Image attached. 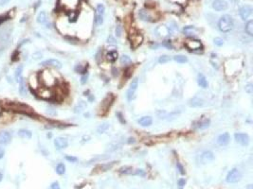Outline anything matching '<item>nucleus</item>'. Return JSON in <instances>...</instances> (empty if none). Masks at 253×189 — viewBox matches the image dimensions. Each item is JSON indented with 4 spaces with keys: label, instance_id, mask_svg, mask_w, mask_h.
<instances>
[{
    "label": "nucleus",
    "instance_id": "nucleus-49",
    "mask_svg": "<svg viewBox=\"0 0 253 189\" xmlns=\"http://www.w3.org/2000/svg\"><path fill=\"white\" fill-rule=\"evenodd\" d=\"M51 189H60V185L58 182H54L53 184H51Z\"/></svg>",
    "mask_w": 253,
    "mask_h": 189
},
{
    "label": "nucleus",
    "instance_id": "nucleus-21",
    "mask_svg": "<svg viewBox=\"0 0 253 189\" xmlns=\"http://www.w3.org/2000/svg\"><path fill=\"white\" fill-rule=\"evenodd\" d=\"M113 100H114V98L112 95H108L105 98H104L103 101L101 102V107L103 108V111H107V109L110 107L111 103H112Z\"/></svg>",
    "mask_w": 253,
    "mask_h": 189
},
{
    "label": "nucleus",
    "instance_id": "nucleus-12",
    "mask_svg": "<svg viewBox=\"0 0 253 189\" xmlns=\"http://www.w3.org/2000/svg\"><path fill=\"white\" fill-rule=\"evenodd\" d=\"M54 146L57 150H64L68 146V142L64 137H56L54 139Z\"/></svg>",
    "mask_w": 253,
    "mask_h": 189
},
{
    "label": "nucleus",
    "instance_id": "nucleus-18",
    "mask_svg": "<svg viewBox=\"0 0 253 189\" xmlns=\"http://www.w3.org/2000/svg\"><path fill=\"white\" fill-rule=\"evenodd\" d=\"M182 31L188 37H194L197 33V29L193 26H187L184 27Z\"/></svg>",
    "mask_w": 253,
    "mask_h": 189
},
{
    "label": "nucleus",
    "instance_id": "nucleus-19",
    "mask_svg": "<svg viewBox=\"0 0 253 189\" xmlns=\"http://www.w3.org/2000/svg\"><path fill=\"white\" fill-rule=\"evenodd\" d=\"M138 123L142 127H149L153 124V118L151 116H142L138 120Z\"/></svg>",
    "mask_w": 253,
    "mask_h": 189
},
{
    "label": "nucleus",
    "instance_id": "nucleus-54",
    "mask_svg": "<svg viewBox=\"0 0 253 189\" xmlns=\"http://www.w3.org/2000/svg\"><path fill=\"white\" fill-rule=\"evenodd\" d=\"M172 2L178 3V4H183V3H186L187 0H172Z\"/></svg>",
    "mask_w": 253,
    "mask_h": 189
},
{
    "label": "nucleus",
    "instance_id": "nucleus-1",
    "mask_svg": "<svg viewBox=\"0 0 253 189\" xmlns=\"http://www.w3.org/2000/svg\"><path fill=\"white\" fill-rule=\"evenodd\" d=\"M218 27L220 31L227 33L233 29V19L230 15H223L218 21Z\"/></svg>",
    "mask_w": 253,
    "mask_h": 189
},
{
    "label": "nucleus",
    "instance_id": "nucleus-8",
    "mask_svg": "<svg viewBox=\"0 0 253 189\" xmlns=\"http://www.w3.org/2000/svg\"><path fill=\"white\" fill-rule=\"evenodd\" d=\"M234 138L237 143H239L242 146H248L249 144V136L246 134H242V132H238V134H234Z\"/></svg>",
    "mask_w": 253,
    "mask_h": 189
},
{
    "label": "nucleus",
    "instance_id": "nucleus-42",
    "mask_svg": "<svg viewBox=\"0 0 253 189\" xmlns=\"http://www.w3.org/2000/svg\"><path fill=\"white\" fill-rule=\"evenodd\" d=\"M246 92L248 93V95H251L253 93V85L251 84V83H249V84L246 86Z\"/></svg>",
    "mask_w": 253,
    "mask_h": 189
},
{
    "label": "nucleus",
    "instance_id": "nucleus-50",
    "mask_svg": "<svg viewBox=\"0 0 253 189\" xmlns=\"http://www.w3.org/2000/svg\"><path fill=\"white\" fill-rule=\"evenodd\" d=\"M134 174H135V175H140V176H144V175H145V173H144V171H143L142 169H138V170H136Z\"/></svg>",
    "mask_w": 253,
    "mask_h": 189
},
{
    "label": "nucleus",
    "instance_id": "nucleus-40",
    "mask_svg": "<svg viewBox=\"0 0 253 189\" xmlns=\"http://www.w3.org/2000/svg\"><path fill=\"white\" fill-rule=\"evenodd\" d=\"M162 45L165 46V47H167L169 49H174V46L172 45L171 44V41H169V40H166V41H164L162 43Z\"/></svg>",
    "mask_w": 253,
    "mask_h": 189
},
{
    "label": "nucleus",
    "instance_id": "nucleus-35",
    "mask_svg": "<svg viewBox=\"0 0 253 189\" xmlns=\"http://www.w3.org/2000/svg\"><path fill=\"white\" fill-rule=\"evenodd\" d=\"M108 128H109V124L108 123H103V124H101V126H99L97 131H98L99 134H103L104 132H106L107 130H108Z\"/></svg>",
    "mask_w": 253,
    "mask_h": 189
},
{
    "label": "nucleus",
    "instance_id": "nucleus-52",
    "mask_svg": "<svg viewBox=\"0 0 253 189\" xmlns=\"http://www.w3.org/2000/svg\"><path fill=\"white\" fill-rule=\"evenodd\" d=\"M8 19V16L7 15H6V16H3V15H1V16H0V25H1L3 22H5L6 20Z\"/></svg>",
    "mask_w": 253,
    "mask_h": 189
},
{
    "label": "nucleus",
    "instance_id": "nucleus-47",
    "mask_svg": "<svg viewBox=\"0 0 253 189\" xmlns=\"http://www.w3.org/2000/svg\"><path fill=\"white\" fill-rule=\"evenodd\" d=\"M32 57H33L34 60H38V59L42 58V53H41V52H36V53H34L32 55Z\"/></svg>",
    "mask_w": 253,
    "mask_h": 189
},
{
    "label": "nucleus",
    "instance_id": "nucleus-14",
    "mask_svg": "<svg viewBox=\"0 0 253 189\" xmlns=\"http://www.w3.org/2000/svg\"><path fill=\"white\" fill-rule=\"evenodd\" d=\"M212 8L217 11H222L227 9V3L225 0H214L212 3Z\"/></svg>",
    "mask_w": 253,
    "mask_h": 189
},
{
    "label": "nucleus",
    "instance_id": "nucleus-3",
    "mask_svg": "<svg viewBox=\"0 0 253 189\" xmlns=\"http://www.w3.org/2000/svg\"><path fill=\"white\" fill-rule=\"evenodd\" d=\"M241 179H242V173L240 172V170L237 168H232L227 173L226 181L229 182V184H235V182H238Z\"/></svg>",
    "mask_w": 253,
    "mask_h": 189
},
{
    "label": "nucleus",
    "instance_id": "nucleus-2",
    "mask_svg": "<svg viewBox=\"0 0 253 189\" xmlns=\"http://www.w3.org/2000/svg\"><path fill=\"white\" fill-rule=\"evenodd\" d=\"M7 108L14 112H18V113L25 114H30L32 113V108L29 107L26 104L19 103V102H8Z\"/></svg>",
    "mask_w": 253,
    "mask_h": 189
},
{
    "label": "nucleus",
    "instance_id": "nucleus-4",
    "mask_svg": "<svg viewBox=\"0 0 253 189\" xmlns=\"http://www.w3.org/2000/svg\"><path fill=\"white\" fill-rule=\"evenodd\" d=\"M214 160V154L213 152L209 150H205L200 154V155L197 157V162L199 164H202V165H206V164H209L212 162Z\"/></svg>",
    "mask_w": 253,
    "mask_h": 189
},
{
    "label": "nucleus",
    "instance_id": "nucleus-22",
    "mask_svg": "<svg viewBox=\"0 0 253 189\" xmlns=\"http://www.w3.org/2000/svg\"><path fill=\"white\" fill-rule=\"evenodd\" d=\"M197 82H198V85L203 89H206L208 87V80H207L206 77L203 75V74H199L198 75V79H197Z\"/></svg>",
    "mask_w": 253,
    "mask_h": 189
},
{
    "label": "nucleus",
    "instance_id": "nucleus-41",
    "mask_svg": "<svg viewBox=\"0 0 253 189\" xmlns=\"http://www.w3.org/2000/svg\"><path fill=\"white\" fill-rule=\"evenodd\" d=\"M121 33H122V27L121 25H118V26L116 27V35L118 37H121Z\"/></svg>",
    "mask_w": 253,
    "mask_h": 189
},
{
    "label": "nucleus",
    "instance_id": "nucleus-10",
    "mask_svg": "<svg viewBox=\"0 0 253 189\" xmlns=\"http://www.w3.org/2000/svg\"><path fill=\"white\" fill-rule=\"evenodd\" d=\"M38 96L44 100H51L53 98V92L51 91L49 87H43L38 91Z\"/></svg>",
    "mask_w": 253,
    "mask_h": 189
},
{
    "label": "nucleus",
    "instance_id": "nucleus-36",
    "mask_svg": "<svg viewBox=\"0 0 253 189\" xmlns=\"http://www.w3.org/2000/svg\"><path fill=\"white\" fill-rule=\"evenodd\" d=\"M103 23V15L96 13V16H95V24H96L97 26H101Z\"/></svg>",
    "mask_w": 253,
    "mask_h": 189
},
{
    "label": "nucleus",
    "instance_id": "nucleus-17",
    "mask_svg": "<svg viewBox=\"0 0 253 189\" xmlns=\"http://www.w3.org/2000/svg\"><path fill=\"white\" fill-rule=\"evenodd\" d=\"M209 124H211V120H209V118H206V117H203V118L199 119L198 121L195 122L196 127L200 130L207 129L209 126Z\"/></svg>",
    "mask_w": 253,
    "mask_h": 189
},
{
    "label": "nucleus",
    "instance_id": "nucleus-34",
    "mask_svg": "<svg viewBox=\"0 0 253 189\" xmlns=\"http://www.w3.org/2000/svg\"><path fill=\"white\" fill-rule=\"evenodd\" d=\"M121 63L122 65H128L131 63V59L127 55H122L121 57Z\"/></svg>",
    "mask_w": 253,
    "mask_h": 189
},
{
    "label": "nucleus",
    "instance_id": "nucleus-20",
    "mask_svg": "<svg viewBox=\"0 0 253 189\" xmlns=\"http://www.w3.org/2000/svg\"><path fill=\"white\" fill-rule=\"evenodd\" d=\"M189 105L191 107H201L204 105V100L198 97H194L192 100H190Z\"/></svg>",
    "mask_w": 253,
    "mask_h": 189
},
{
    "label": "nucleus",
    "instance_id": "nucleus-5",
    "mask_svg": "<svg viewBox=\"0 0 253 189\" xmlns=\"http://www.w3.org/2000/svg\"><path fill=\"white\" fill-rule=\"evenodd\" d=\"M129 40H130V42H131V47L133 49H136V48H138L141 44H142L143 36L141 35L140 33L135 32V33L130 34V36H129Z\"/></svg>",
    "mask_w": 253,
    "mask_h": 189
},
{
    "label": "nucleus",
    "instance_id": "nucleus-28",
    "mask_svg": "<svg viewBox=\"0 0 253 189\" xmlns=\"http://www.w3.org/2000/svg\"><path fill=\"white\" fill-rule=\"evenodd\" d=\"M48 21V17H47V13L45 11H41L38 14V17H37V22L40 24H46Z\"/></svg>",
    "mask_w": 253,
    "mask_h": 189
},
{
    "label": "nucleus",
    "instance_id": "nucleus-43",
    "mask_svg": "<svg viewBox=\"0 0 253 189\" xmlns=\"http://www.w3.org/2000/svg\"><path fill=\"white\" fill-rule=\"evenodd\" d=\"M176 167H177V170L179 171L180 174H182V175L185 174V169H184V167L182 166V165H181L180 163H177L176 164Z\"/></svg>",
    "mask_w": 253,
    "mask_h": 189
},
{
    "label": "nucleus",
    "instance_id": "nucleus-6",
    "mask_svg": "<svg viewBox=\"0 0 253 189\" xmlns=\"http://www.w3.org/2000/svg\"><path fill=\"white\" fill-rule=\"evenodd\" d=\"M185 46L189 49L190 51H198L199 49H202V43L198 41V40H188V41L185 43Z\"/></svg>",
    "mask_w": 253,
    "mask_h": 189
},
{
    "label": "nucleus",
    "instance_id": "nucleus-32",
    "mask_svg": "<svg viewBox=\"0 0 253 189\" xmlns=\"http://www.w3.org/2000/svg\"><path fill=\"white\" fill-rule=\"evenodd\" d=\"M119 171H121V173L127 174V175H131V174H134L135 173L134 169H133L131 166H123L119 169Z\"/></svg>",
    "mask_w": 253,
    "mask_h": 189
},
{
    "label": "nucleus",
    "instance_id": "nucleus-51",
    "mask_svg": "<svg viewBox=\"0 0 253 189\" xmlns=\"http://www.w3.org/2000/svg\"><path fill=\"white\" fill-rule=\"evenodd\" d=\"M4 155H5V150H4V148L0 147V159H2V158L4 157Z\"/></svg>",
    "mask_w": 253,
    "mask_h": 189
},
{
    "label": "nucleus",
    "instance_id": "nucleus-53",
    "mask_svg": "<svg viewBox=\"0 0 253 189\" xmlns=\"http://www.w3.org/2000/svg\"><path fill=\"white\" fill-rule=\"evenodd\" d=\"M87 75H85V76H83L82 77V79H81V83H83V84H84V83H85L86 82V80H87Z\"/></svg>",
    "mask_w": 253,
    "mask_h": 189
},
{
    "label": "nucleus",
    "instance_id": "nucleus-15",
    "mask_svg": "<svg viewBox=\"0 0 253 189\" xmlns=\"http://www.w3.org/2000/svg\"><path fill=\"white\" fill-rule=\"evenodd\" d=\"M156 33L157 36L160 37V38H166V37L170 35L171 31H170L168 27L159 26V27H157L156 29Z\"/></svg>",
    "mask_w": 253,
    "mask_h": 189
},
{
    "label": "nucleus",
    "instance_id": "nucleus-23",
    "mask_svg": "<svg viewBox=\"0 0 253 189\" xmlns=\"http://www.w3.org/2000/svg\"><path fill=\"white\" fill-rule=\"evenodd\" d=\"M18 135L20 136L21 138L23 139H30L32 136V132L29 131V130H26V129H21L18 131Z\"/></svg>",
    "mask_w": 253,
    "mask_h": 189
},
{
    "label": "nucleus",
    "instance_id": "nucleus-29",
    "mask_svg": "<svg viewBox=\"0 0 253 189\" xmlns=\"http://www.w3.org/2000/svg\"><path fill=\"white\" fill-rule=\"evenodd\" d=\"M106 58H107V60H108L109 61H111V63H114V61L118 59V52L115 51V50L110 51V52L107 53Z\"/></svg>",
    "mask_w": 253,
    "mask_h": 189
},
{
    "label": "nucleus",
    "instance_id": "nucleus-46",
    "mask_svg": "<svg viewBox=\"0 0 253 189\" xmlns=\"http://www.w3.org/2000/svg\"><path fill=\"white\" fill-rule=\"evenodd\" d=\"M107 43H108V44H111V45H116L117 42L112 36H109L108 38H107Z\"/></svg>",
    "mask_w": 253,
    "mask_h": 189
},
{
    "label": "nucleus",
    "instance_id": "nucleus-16",
    "mask_svg": "<svg viewBox=\"0 0 253 189\" xmlns=\"http://www.w3.org/2000/svg\"><path fill=\"white\" fill-rule=\"evenodd\" d=\"M230 134H227V132H225V134H222L218 136L217 138V143L219 146H222V147H225V146H227V144L230 143Z\"/></svg>",
    "mask_w": 253,
    "mask_h": 189
},
{
    "label": "nucleus",
    "instance_id": "nucleus-44",
    "mask_svg": "<svg viewBox=\"0 0 253 189\" xmlns=\"http://www.w3.org/2000/svg\"><path fill=\"white\" fill-rule=\"evenodd\" d=\"M66 159L68 161V162H71V163H75L77 162V158L76 157H73V156H69V155H66Z\"/></svg>",
    "mask_w": 253,
    "mask_h": 189
},
{
    "label": "nucleus",
    "instance_id": "nucleus-57",
    "mask_svg": "<svg viewBox=\"0 0 253 189\" xmlns=\"http://www.w3.org/2000/svg\"><path fill=\"white\" fill-rule=\"evenodd\" d=\"M2 179H3V174L2 173H0V182L2 181Z\"/></svg>",
    "mask_w": 253,
    "mask_h": 189
},
{
    "label": "nucleus",
    "instance_id": "nucleus-11",
    "mask_svg": "<svg viewBox=\"0 0 253 189\" xmlns=\"http://www.w3.org/2000/svg\"><path fill=\"white\" fill-rule=\"evenodd\" d=\"M12 136L10 132L2 131L0 132V145H8L11 142Z\"/></svg>",
    "mask_w": 253,
    "mask_h": 189
},
{
    "label": "nucleus",
    "instance_id": "nucleus-27",
    "mask_svg": "<svg viewBox=\"0 0 253 189\" xmlns=\"http://www.w3.org/2000/svg\"><path fill=\"white\" fill-rule=\"evenodd\" d=\"M23 65H19L16 70H15V73H14V77H15V79H16L17 82L20 81V79H22V72H23Z\"/></svg>",
    "mask_w": 253,
    "mask_h": 189
},
{
    "label": "nucleus",
    "instance_id": "nucleus-58",
    "mask_svg": "<svg viewBox=\"0 0 253 189\" xmlns=\"http://www.w3.org/2000/svg\"><path fill=\"white\" fill-rule=\"evenodd\" d=\"M248 189H252V184H249L248 186Z\"/></svg>",
    "mask_w": 253,
    "mask_h": 189
},
{
    "label": "nucleus",
    "instance_id": "nucleus-13",
    "mask_svg": "<svg viewBox=\"0 0 253 189\" xmlns=\"http://www.w3.org/2000/svg\"><path fill=\"white\" fill-rule=\"evenodd\" d=\"M41 65H43V66H50V67L58 68V69L62 68L61 61L56 60V59H49V60H46L44 61H42Z\"/></svg>",
    "mask_w": 253,
    "mask_h": 189
},
{
    "label": "nucleus",
    "instance_id": "nucleus-26",
    "mask_svg": "<svg viewBox=\"0 0 253 189\" xmlns=\"http://www.w3.org/2000/svg\"><path fill=\"white\" fill-rule=\"evenodd\" d=\"M86 108V103L85 101H80L78 104L76 105V107L74 108V112H75L76 114H80L82 113L83 111H84L85 109Z\"/></svg>",
    "mask_w": 253,
    "mask_h": 189
},
{
    "label": "nucleus",
    "instance_id": "nucleus-25",
    "mask_svg": "<svg viewBox=\"0 0 253 189\" xmlns=\"http://www.w3.org/2000/svg\"><path fill=\"white\" fill-rule=\"evenodd\" d=\"M19 83V93L21 96H27V87H26V84H25V80L24 79L22 78L20 79V81L18 82Z\"/></svg>",
    "mask_w": 253,
    "mask_h": 189
},
{
    "label": "nucleus",
    "instance_id": "nucleus-38",
    "mask_svg": "<svg viewBox=\"0 0 253 189\" xmlns=\"http://www.w3.org/2000/svg\"><path fill=\"white\" fill-rule=\"evenodd\" d=\"M116 162H112V163H109V164H105V165H103L101 166V169L103 170V171H106V170H109L111 167H112L114 165H115Z\"/></svg>",
    "mask_w": 253,
    "mask_h": 189
},
{
    "label": "nucleus",
    "instance_id": "nucleus-30",
    "mask_svg": "<svg viewBox=\"0 0 253 189\" xmlns=\"http://www.w3.org/2000/svg\"><path fill=\"white\" fill-rule=\"evenodd\" d=\"M246 32L248 34L249 36H252L253 35V21L252 20H249L248 23L246 24Z\"/></svg>",
    "mask_w": 253,
    "mask_h": 189
},
{
    "label": "nucleus",
    "instance_id": "nucleus-24",
    "mask_svg": "<svg viewBox=\"0 0 253 189\" xmlns=\"http://www.w3.org/2000/svg\"><path fill=\"white\" fill-rule=\"evenodd\" d=\"M138 15H140V18L143 21H152V17L149 14V12L146 11L145 10H141L138 12Z\"/></svg>",
    "mask_w": 253,
    "mask_h": 189
},
{
    "label": "nucleus",
    "instance_id": "nucleus-55",
    "mask_svg": "<svg viewBox=\"0 0 253 189\" xmlns=\"http://www.w3.org/2000/svg\"><path fill=\"white\" fill-rule=\"evenodd\" d=\"M117 116H119V120H121V123H125V121H124V120H122V116H121V113H118V114H117Z\"/></svg>",
    "mask_w": 253,
    "mask_h": 189
},
{
    "label": "nucleus",
    "instance_id": "nucleus-37",
    "mask_svg": "<svg viewBox=\"0 0 253 189\" xmlns=\"http://www.w3.org/2000/svg\"><path fill=\"white\" fill-rule=\"evenodd\" d=\"M170 61H171V57L168 56V55L161 56V57L159 58V60H158V61L160 63H169Z\"/></svg>",
    "mask_w": 253,
    "mask_h": 189
},
{
    "label": "nucleus",
    "instance_id": "nucleus-45",
    "mask_svg": "<svg viewBox=\"0 0 253 189\" xmlns=\"http://www.w3.org/2000/svg\"><path fill=\"white\" fill-rule=\"evenodd\" d=\"M75 70L77 71V72L78 73H85V68H84V67H82L81 65H79L78 66H76V68H75Z\"/></svg>",
    "mask_w": 253,
    "mask_h": 189
},
{
    "label": "nucleus",
    "instance_id": "nucleus-48",
    "mask_svg": "<svg viewBox=\"0 0 253 189\" xmlns=\"http://www.w3.org/2000/svg\"><path fill=\"white\" fill-rule=\"evenodd\" d=\"M177 184H178V185H179V187L182 188L185 185V184H186V181H185L184 179H180V180H178Z\"/></svg>",
    "mask_w": 253,
    "mask_h": 189
},
{
    "label": "nucleus",
    "instance_id": "nucleus-56",
    "mask_svg": "<svg viewBox=\"0 0 253 189\" xmlns=\"http://www.w3.org/2000/svg\"><path fill=\"white\" fill-rule=\"evenodd\" d=\"M9 0H0V5H5Z\"/></svg>",
    "mask_w": 253,
    "mask_h": 189
},
{
    "label": "nucleus",
    "instance_id": "nucleus-39",
    "mask_svg": "<svg viewBox=\"0 0 253 189\" xmlns=\"http://www.w3.org/2000/svg\"><path fill=\"white\" fill-rule=\"evenodd\" d=\"M213 42H214V44L216 45H218V46H221V45H224V40L222 38H219V37H217V38H214Z\"/></svg>",
    "mask_w": 253,
    "mask_h": 189
},
{
    "label": "nucleus",
    "instance_id": "nucleus-9",
    "mask_svg": "<svg viewBox=\"0 0 253 189\" xmlns=\"http://www.w3.org/2000/svg\"><path fill=\"white\" fill-rule=\"evenodd\" d=\"M252 11H253V9L251 6L246 5L240 9L239 13H240V16H241L243 20H248V17L252 14Z\"/></svg>",
    "mask_w": 253,
    "mask_h": 189
},
{
    "label": "nucleus",
    "instance_id": "nucleus-33",
    "mask_svg": "<svg viewBox=\"0 0 253 189\" xmlns=\"http://www.w3.org/2000/svg\"><path fill=\"white\" fill-rule=\"evenodd\" d=\"M56 172H57V174L63 175L64 173L66 172V166H64L63 163L58 164L57 166H56Z\"/></svg>",
    "mask_w": 253,
    "mask_h": 189
},
{
    "label": "nucleus",
    "instance_id": "nucleus-7",
    "mask_svg": "<svg viewBox=\"0 0 253 189\" xmlns=\"http://www.w3.org/2000/svg\"><path fill=\"white\" fill-rule=\"evenodd\" d=\"M138 79L137 78H135L132 80L130 87H129L128 91H127V100H132L133 98H135V95L138 90Z\"/></svg>",
    "mask_w": 253,
    "mask_h": 189
},
{
    "label": "nucleus",
    "instance_id": "nucleus-31",
    "mask_svg": "<svg viewBox=\"0 0 253 189\" xmlns=\"http://www.w3.org/2000/svg\"><path fill=\"white\" fill-rule=\"evenodd\" d=\"M174 60L176 61V63H187V61H188L187 57H186V56H184V55H176V56H174Z\"/></svg>",
    "mask_w": 253,
    "mask_h": 189
}]
</instances>
